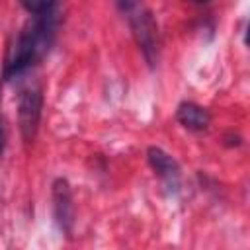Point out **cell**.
Instances as JSON below:
<instances>
[{
  "label": "cell",
  "mask_w": 250,
  "mask_h": 250,
  "mask_svg": "<svg viewBox=\"0 0 250 250\" xmlns=\"http://www.w3.org/2000/svg\"><path fill=\"white\" fill-rule=\"evenodd\" d=\"M23 8L31 14L20 29L16 43L8 49L2 78L12 80L33 64H37L51 49L57 29V4L55 2H23Z\"/></svg>",
  "instance_id": "obj_1"
},
{
  "label": "cell",
  "mask_w": 250,
  "mask_h": 250,
  "mask_svg": "<svg viewBox=\"0 0 250 250\" xmlns=\"http://www.w3.org/2000/svg\"><path fill=\"white\" fill-rule=\"evenodd\" d=\"M121 8L127 12V18H129V23L133 27V33H135V39L145 55V59L154 64V61L158 59V27H156V21L152 18V14L141 6V4H121Z\"/></svg>",
  "instance_id": "obj_2"
},
{
  "label": "cell",
  "mask_w": 250,
  "mask_h": 250,
  "mask_svg": "<svg viewBox=\"0 0 250 250\" xmlns=\"http://www.w3.org/2000/svg\"><path fill=\"white\" fill-rule=\"evenodd\" d=\"M43 109V94L39 88H27L20 96L18 115H20V131L25 141H31L37 135L39 121Z\"/></svg>",
  "instance_id": "obj_3"
},
{
  "label": "cell",
  "mask_w": 250,
  "mask_h": 250,
  "mask_svg": "<svg viewBox=\"0 0 250 250\" xmlns=\"http://www.w3.org/2000/svg\"><path fill=\"white\" fill-rule=\"evenodd\" d=\"M53 199H55V217H57L61 229L70 232V225H72V217H74V207H72L70 188H68L66 180H57L53 184Z\"/></svg>",
  "instance_id": "obj_4"
},
{
  "label": "cell",
  "mask_w": 250,
  "mask_h": 250,
  "mask_svg": "<svg viewBox=\"0 0 250 250\" xmlns=\"http://www.w3.org/2000/svg\"><path fill=\"white\" fill-rule=\"evenodd\" d=\"M146 156H148V162H150L152 170H154L162 180H166L170 186H178V180H180V166H178V162H176L168 152H164V150L158 148V146H150L148 152H146Z\"/></svg>",
  "instance_id": "obj_5"
},
{
  "label": "cell",
  "mask_w": 250,
  "mask_h": 250,
  "mask_svg": "<svg viewBox=\"0 0 250 250\" xmlns=\"http://www.w3.org/2000/svg\"><path fill=\"white\" fill-rule=\"evenodd\" d=\"M176 119L189 131H205L211 123V115L205 107L193 104V102H184L178 105Z\"/></svg>",
  "instance_id": "obj_6"
},
{
  "label": "cell",
  "mask_w": 250,
  "mask_h": 250,
  "mask_svg": "<svg viewBox=\"0 0 250 250\" xmlns=\"http://www.w3.org/2000/svg\"><path fill=\"white\" fill-rule=\"evenodd\" d=\"M4 150V125H2V119H0V154Z\"/></svg>",
  "instance_id": "obj_7"
}]
</instances>
